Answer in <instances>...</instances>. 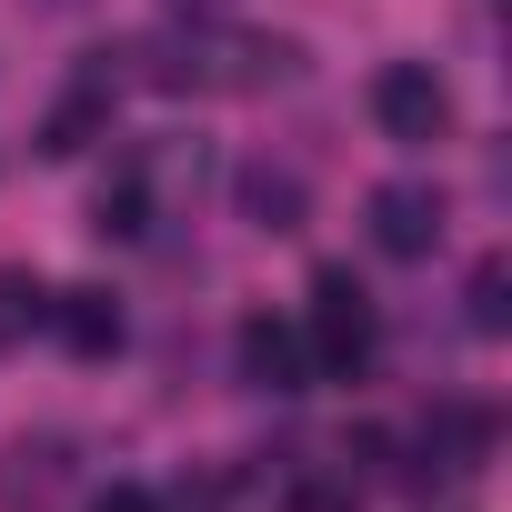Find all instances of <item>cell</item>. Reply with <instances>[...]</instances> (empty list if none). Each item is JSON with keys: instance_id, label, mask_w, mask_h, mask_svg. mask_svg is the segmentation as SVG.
Instances as JSON below:
<instances>
[{"instance_id": "obj_1", "label": "cell", "mask_w": 512, "mask_h": 512, "mask_svg": "<svg viewBox=\"0 0 512 512\" xmlns=\"http://www.w3.org/2000/svg\"><path fill=\"white\" fill-rule=\"evenodd\" d=\"M131 61H141V81H161V91H272V81L292 71L282 41H251V31H221V21H181V31L141 41Z\"/></svg>"}, {"instance_id": "obj_2", "label": "cell", "mask_w": 512, "mask_h": 512, "mask_svg": "<svg viewBox=\"0 0 512 512\" xmlns=\"http://www.w3.org/2000/svg\"><path fill=\"white\" fill-rule=\"evenodd\" d=\"M372 342H382L372 292H362L352 272H322V282H312V312H302V352H312V372H322V382H352V372L372 362Z\"/></svg>"}, {"instance_id": "obj_3", "label": "cell", "mask_w": 512, "mask_h": 512, "mask_svg": "<svg viewBox=\"0 0 512 512\" xmlns=\"http://www.w3.org/2000/svg\"><path fill=\"white\" fill-rule=\"evenodd\" d=\"M372 121H382V141L432 151V141L452 131V91H442V71H432V61H382V71H372Z\"/></svg>"}, {"instance_id": "obj_4", "label": "cell", "mask_w": 512, "mask_h": 512, "mask_svg": "<svg viewBox=\"0 0 512 512\" xmlns=\"http://www.w3.org/2000/svg\"><path fill=\"white\" fill-rule=\"evenodd\" d=\"M241 382H251V392H312L302 322H272V312H251V322H241Z\"/></svg>"}, {"instance_id": "obj_5", "label": "cell", "mask_w": 512, "mask_h": 512, "mask_svg": "<svg viewBox=\"0 0 512 512\" xmlns=\"http://www.w3.org/2000/svg\"><path fill=\"white\" fill-rule=\"evenodd\" d=\"M372 241L392 251V262H422V251L442 241V191H422V181H382V191H372Z\"/></svg>"}, {"instance_id": "obj_6", "label": "cell", "mask_w": 512, "mask_h": 512, "mask_svg": "<svg viewBox=\"0 0 512 512\" xmlns=\"http://www.w3.org/2000/svg\"><path fill=\"white\" fill-rule=\"evenodd\" d=\"M41 322H51V342H61V352H81V362L121 352V312H111V292H51V302H41Z\"/></svg>"}, {"instance_id": "obj_7", "label": "cell", "mask_w": 512, "mask_h": 512, "mask_svg": "<svg viewBox=\"0 0 512 512\" xmlns=\"http://www.w3.org/2000/svg\"><path fill=\"white\" fill-rule=\"evenodd\" d=\"M302 211H312V191L292 161H241V221L251 231H302Z\"/></svg>"}, {"instance_id": "obj_8", "label": "cell", "mask_w": 512, "mask_h": 512, "mask_svg": "<svg viewBox=\"0 0 512 512\" xmlns=\"http://www.w3.org/2000/svg\"><path fill=\"white\" fill-rule=\"evenodd\" d=\"M422 442H432V462H452V472H472V462L492 452V412H472V402H442Z\"/></svg>"}, {"instance_id": "obj_9", "label": "cell", "mask_w": 512, "mask_h": 512, "mask_svg": "<svg viewBox=\"0 0 512 512\" xmlns=\"http://www.w3.org/2000/svg\"><path fill=\"white\" fill-rule=\"evenodd\" d=\"M91 231H101V241H141V231H151V181H141V171H121V181L101 191Z\"/></svg>"}, {"instance_id": "obj_10", "label": "cell", "mask_w": 512, "mask_h": 512, "mask_svg": "<svg viewBox=\"0 0 512 512\" xmlns=\"http://www.w3.org/2000/svg\"><path fill=\"white\" fill-rule=\"evenodd\" d=\"M51 482H61V442H21L11 472H0V502H41Z\"/></svg>"}, {"instance_id": "obj_11", "label": "cell", "mask_w": 512, "mask_h": 512, "mask_svg": "<svg viewBox=\"0 0 512 512\" xmlns=\"http://www.w3.org/2000/svg\"><path fill=\"white\" fill-rule=\"evenodd\" d=\"M462 302H472V332H502V322H512V262H482Z\"/></svg>"}, {"instance_id": "obj_12", "label": "cell", "mask_w": 512, "mask_h": 512, "mask_svg": "<svg viewBox=\"0 0 512 512\" xmlns=\"http://www.w3.org/2000/svg\"><path fill=\"white\" fill-rule=\"evenodd\" d=\"M91 512H161V502H151V492H141V482H111V492H101V502H91Z\"/></svg>"}, {"instance_id": "obj_13", "label": "cell", "mask_w": 512, "mask_h": 512, "mask_svg": "<svg viewBox=\"0 0 512 512\" xmlns=\"http://www.w3.org/2000/svg\"><path fill=\"white\" fill-rule=\"evenodd\" d=\"M161 11H171V21H221L231 0H161Z\"/></svg>"}, {"instance_id": "obj_14", "label": "cell", "mask_w": 512, "mask_h": 512, "mask_svg": "<svg viewBox=\"0 0 512 512\" xmlns=\"http://www.w3.org/2000/svg\"><path fill=\"white\" fill-rule=\"evenodd\" d=\"M292 512H352V502H332V492H292Z\"/></svg>"}, {"instance_id": "obj_15", "label": "cell", "mask_w": 512, "mask_h": 512, "mask_svg": "<svg viewBox=\"0 0 512 512\" xmlns=\"http://www.w3.org/2000/svg\"><path fill=\"white\" fill-rule=\"evenodd\" d=\"M0 342H11V332H0Z\"/></svg>"}]
</instances>
